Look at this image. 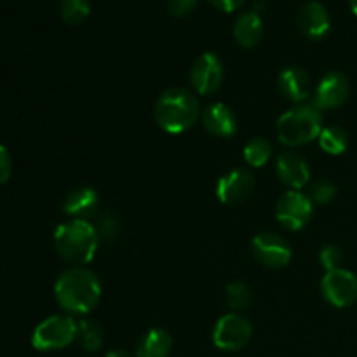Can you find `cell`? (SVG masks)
I'll list each match as a JSON object with an SVG mask.
<instances>
[{
  "mask_svg": "<svg viewBox=\"0 0 357 357\" xmlns=\"http://www.w3.org/2000/svg\"><path fill=\"white\" fill-rule=\"evenodd\" d=\"M58 305L70 316L93 312L101 300V282L94 272L84 267H72L63 272L54 284Z\"/></svg>",
  "mask_w": 357,
  "mask_h": 357,
  "instance_id": "6da1fadb",
  "label": "cell"
},
{
  "mask_svg": "<svg viewBox=\"0 0 357 357\" xmlns=\"http://www.w3.org/2000/svg\"><path fill=\"white\" fill-rule=\"evenodd\" d=\"M253 335V326L244 316L237 312L225 314L220 317L213 330V344L220 351L236 352L246 347Z\"/></svg>",
  "mask_w": 357,
  "mask_h": 357,
  "instance_id": "8992f818",
  "label": "cell"
},
{
  "mask_svg": "<svg viewBox=\"0 0 357 357\" xmlns=\"http://www.w3.org/2000/svg\"><path fill=\"white\" fill-rule=\"evenodd\" d=\"M253 253L268 268H282L291 260V248L282 237L261 232L253 239Z\"/></svg>",
  "mask_w": 357,
  "mask_h": 357,
  "instance_id": "8fae6325",
  "label": "cell"
},
{
  "mask_svg": "<svg viewBox=\"0 0 357 357\" xmlns=\"http://www.w3.org/2000/svg\"><path fill=\"white\" fill-rule=\"evenodd\" d=\"M279 89L293 103H303L312 93V82L305 70L289 66L279 75Z\"/></svg>",
  "mask_w": 357,
  "mask_h": 357,
  "instance_id": "2e32d148",
  "label": "cell"
},
{
  "mask_svg": "<svg viewBox=\"0 0 357 357\" xmlns=\"http://www.w3.org/2000/svg\"><path fill=\"white\" fill-rule=\"evenodd\" d=\"M202 124L213 136L230 138L237 132V119L225 103H211L202 110Z\"/></svg>",
  "mask_w": 357,
  "mask_h": 357,
  "instance_id": "9a60e30c",
  "label": "cell"
},
{
  "mask_svg": "<svg viewBox=\"0 0 357 357\" xmlns=\"http://www.w3.org/2000/svg\"><path fill=\"white\" fill-rule=\"evenodd\" d=\"M155 122L169 135H181L188 131L201 115L199 100L183 87L164 91L155 103Z\"/></svg>",
  "mask_w": 357,
  "mask_h": 357,
  "instance_id": "7a4b0ae2",
  "label": "cell"
},
{
  "mask_svg": "<svg viewBox=\"0 0 357 357\" xmlns=\"http://www.w3.org/2000/svg\"><path fill=\"white\" fill-rule=\"evenodd\" d=\"M13 174V159H10L9 150L0 145V185L7 183Z\"/></svg>",
  "mask_w": 357,
  "mask_h": 357,
  "instance_id": "f1b7e54d",
  "label": "cell"
},
{
  "mask_svg": "<svg viewBox=\"0 0 357 357\" xmlns=\"http://www.w3.org/2000/svg\"><path fill=\"white\" fill-rule=\"evenodd\" d=\"M77 340L80 342L84 351L96 352L103 345V331L100 324L89 319H80L77 323Z\"/></svg>",
  "mask_w": 357,
  "mask_h": 357,
  "instance_id": "ffe728a7",
  "label": "cell"
},
{
  "mask_svg": "<svg viewBox=\"0 0 357 357\" xmlns=\"http://www.w3.org/2000/svg\"><path fill=\"white\" fill-rule=\"evenodd\" d=\"M349 6H351V10L357 16V0H349Z\"/></svg>",
  "mask_w": 357,
  "mask_h": 357,
  "instance_id": "1f68e13d",
  "label": "cell"
},
{
  "mask_svg": "<svg viewBox=\"0 0 357 357\" xmlns=\"http://www.w3.org/2000/svg\"><path fill=\"white\" fill-rule=\"evenodd\" d=\"M59 13L65 23L80 24L89 17L91 2L89 0H61Z\"/></svg>",
  "mask_w": 357,
  "mask_h": 357,
  "instance_id": "603a6c76",
  "label": "cell"
},
{
  "mask_svg": "<svg viewBox=\"0 0 357 357\" xmlns=\"http://www.w3.org/2000/svg\"><path fill=\"white\" fill-rule=\"evenodd\" d=\"M173 349V338L162 328H152L136 345L138 357H167Z\"/></svg>",
  "mask_w": 357,
  "mask_h": 357,
  "instance_id": "d6986e66",
  "label": "cell"
},
{
  "mask_svg": "<svg viewBox=\"0 0 357 357\" xmlns=\"http://www.w3.org/2000/svg\"><path fill=\"white\" fill-rule=\"evenodd\" d=\"M349 93H351V86H349L347 77L338 72H330L321 79L319 86L316 87L314 107L319 110H333L349 100Z\"/></svg>",
  "mask_w": 357,
  "mask_h": 357,
  "instance_id": "7c38bea8",
  "label": "cell"
},
{
  "mask_svg": "<svg viewBox=\"0 0 357 357\" xmlns=\"http://www.w3.org/2000/svg\"><path fill=\"white\" fill-rule=\"evenodd\" d=\"M319 261L323 264L324 271L330 272L335 268H340L342 261V251L337 246L330 244V246H324L319 253Z\"/></svg>",
  "mask_w": 357,
  "mask_h": 357,
  "instance_id": "4316f807",
  "label": "cell"
},
{
  "mask_svg": "<svg viewBox=\"0 0 357 357\" xmlns=\"http://www.w3.org/2000/svg\"><path fill=\"white\" fill-rule=\"evenodd\" d=\"M105 357H132V356L126 351H110Z\"/></svg>",
  "mask_w": 357,
  "mask_h": 357,
  "instance_id": "4dcf8cb0",
  "label": "cell"
},
{
  "mask_svg": "<svg viewBox=\"0 0 357 357\" xmlns=\"http://www.w3.org/2000/svg\"><path fill=\"white\" fill-rule=\"evenodd\" d=\"M225 298H227V303H229V307L234 310V312L248 309V307L251 305V302H253L251 289L248 288L244 282H230L225 289Z\"/></svg>",
  "mask_w": 357,
  "mask_h": 357,
  "instance_id": "cb8c5ba5",
  "label": "cell"
},
{
  "mask_svg": "<svg viewBox=\"0 0 357 357\" xmlns=\"http://www.w3.org/2000/svg\"><path fill=\"white\" fill-rule=\"evenodd\" d=\"M211 6H215L216 9L223 10V13H234L236 9H239L246 0H208Z\"/></svg>",
  "mask_w": 357,
  "mask_h": 357,
  "instance_id": "f546056e",
  "label": "cell"
},
{
  "mask_svg": "<svg viewBox=\"0 0 357 357\" xmlns=\"http://www.w3.org/2000/svg\"><path fill=\"white\" fill-rule=\"evenodd\" d=\"M77 340V321L72 316H51L37 324L31 333V345L37 351L49 352L68 347Z\"/></svg>",
  "mask_w": 357,
  "mask_h": 357,
  "instance_id": "5b68a950",
  "label": "cell"
},
{
  "mask_svg": "<svg viewBox=\"0 0 357 357\" xmlns=\"http://www.w3.org/2000/svg\"><path fill=\"white\" fill-rule=\"evenodd\" d=\"M261 35H264V20L260 14L250 10L237 17L234 24V38L241 47H255L261 40Z\"/></svg>",
  "mask_w": 357,
  "mask_h": 357,
  "instance_id": "ac0fdd59",
  "label": "cell"
},
{
  "mask_svg": "<svg viewBox=\"0 0 357 357\" xmlns=\"http://www.w3.org/2000/svg\"><path fill=\"white\" fill-rule=\"evenodd\" d=\"M310 201L312 204H330L337 197V185L328 180H319L310 188Z\"/></svg>",
  "mask_w": 357,
  "mask_h": 357,
  "instance_id": "d4e9b609",
  "label": "cell"
},
{
  "mask_svg": "<svg viewBox=\"0 0 357 357\" xmlns=\"http://www.w3.org/2000/svg\"><path fill=\"white\" fill-rule=\"evenodd\" d=\"M190 82L199 94H213L223 82V63L215 52H202L190 68Z\"/></svg>",
  "mask_w": 357,
  "mask_h": 357,
  "instance_id": "9c48e42d",
  "label": "cell"
},
{
  "mask_svg": "<svg viewBox=\"0 0 357 357\" xmlns=\"http://www.w3.org/2000/svg\"><path fill=\"white\" fill-rule=\"evenodd\" d=\"M272 146L265 138H253L244 146V160L253 167H261L271 160Z\"/></svg>",
  "mask_w": 357,
  "mask_h": 357,
  "instance_id": "7402d4cb",
  "label": "cell"
},
{
  "mask_svg": "<svg viewBox=\"0 0 357 357\" xmlns=\"http://www.w3.org/2000/svg\"><path fill=\"white\" fill-rule=\"evenodd\" d=\"M100 244L96 227L87 220H70L54 230V246L59 257L73 267H82L94 258Z\"/></svg>",
  "mask_w": 357,
  "mask_h": 357,
  "instance_id": "3957f363",
  "label": "cell"
},
{
  "mask_svg": "<svg viewBox=\"0 0 357 357\" xmlns=\"http://www.w3.org/2000/svg\"><path fill=\"white\" fill-rule=\"evenodd\" d=\"M98 192L91 187H79L66 195L63 202V213L72 216V220H86L96 213Z\"/></svg>",
  "mask_w": 357,
  "mask_h": 357,
  "instance_id": "e0dca14e",
  "label": "cell"
},
{
  "mask_svg": "<svg viewBox=\"0 0 357 357\" xmlns=\"http://www.w3.org/2000/svg\"><path fill=\"white\" fill-rule=\"evenodd\" d=\"M296 24L305 37L323 38L331 26L330 13L321 2H309L300 7L296 14Z\"/></svg>",
  "mask_w": 357,
  "mask_h": 357,
  "instance_id": "5bb4252c",
  "label": "cell"
},
{
  "mask_svg": "<svg viewBox=\"0 0 357 357\" xmlns=\"http://www.w3.org/2000/svg\"><path fill=\"white\" fill-rule=\"evenodd\" d=\"M323 115L314 105H300L281 115L278 121V138L282 145L302 146L319 138Z\"/></svg>",
  "mask_w": 357,
  "mask_h": 357,
  "instance_id": "277c9868",
  "label": "cell"
},
{
  "mask_svg": "<svg viewBox=\"0 0 357 357\" xmlns=\"http://www.w3.org/2000/svg\"><path fill=\"white\" fill-rule=\"evenodd\" d=\"M275 173H278L279 180L291 190H300L310 180L309 162L295 152H284L278 157Z\"/></svg>",
  "mask_w": 357,
  "mask_h": 357,
  "instance_id": "4fadbf2b",
  "label": "cell"
},
{
  "mask_svg": "<svg viewBox=\"0 0 357 357\" xmlns=\"http://www.w3.org/2000/svg\"><path fill=\"white\" fill-rule=\"evenodd\" d=\"M199 0H167V9L173 16H187L195 6H197Z\"/></svg>",
  "mask_w": 357,
  "mask_h": 357,
  "instance_id": "83f0119b",
  "label": "cell"
},
{
  "mask_svg": "<svg viewBox=\"0 0 357 357\" xmlns=\"http://www.w3.org/2000/svg\"><path fill=\"white\" fill-rule=\"evenodd\" d=\"M94 227H96L98 237L103 241H114L115 237L119 236V230H121V223H119V220L112 215L101 216L98 225Z\"/></svg>",
  "mask_w": 357,
  "mask_h": 357,
  "instance_id": "484cf974",
  "label": "cell"
},
{
  "mask_svg": "<svg viewBox=\"0 0 357 357\" xmlns=\"http://www.w3.org/2000/svg\"><path fill=\"white\" fill-rule=\"evenodd\" d=\"M319 146L330 155H342L349 146L347 132L340 128H323L319 135Z\"/></svg>",
  "mask_w": 357,
  "mask_h": 357,
  "instance_id": "44dd1931",
  "label": "cell"
},
{
  "mask_svg": "<svg viewBox=\"0 0 357 357\" xmlns=\"http://www.w3.org/2000/svg\"><path fill=\"white\" fill-rule=\"evenodd\" d=\"M255 176L248 169H234L222 176L216 185V197L227 206H239L253 195Z\"/></svg>",
  "mask_w": 357,
  "mask_h": 357,
  "instance_id": "30bf717a",
  "label": "cell"
},
{
  "mask_svg": "<svg viewBox=\"0 0 357 357\" xmlns=\"http://www.w3.org/2000/svg\"><path fill=\"white\" fill-rule=\"evenodd\" d=\"M314 215V204L309 195L300 190H288L279 197L275 206L278 222L288 230H302Z\"/></svg>",
  "mask_w": 357,
  "mask_h": 357,
  "instance_id": "52a82bcc",
  "label": "cell"
},
{
  "mask_svg": "<svg viewBox=\"0 0 357 357\" xmlns=\"http://www.w3.org/2000/svg\"><path fill=\"white\" fill-rule=\"evenodd\" d=\"M324 300L337 309H345L357 302V278L347 268H335L321 281Z\"/></svg>",
  "mask_w": 357,
  "mask_h": 357,
  "instance_id": "ba28073f",
  "label": "cell"
}]
</instances>
